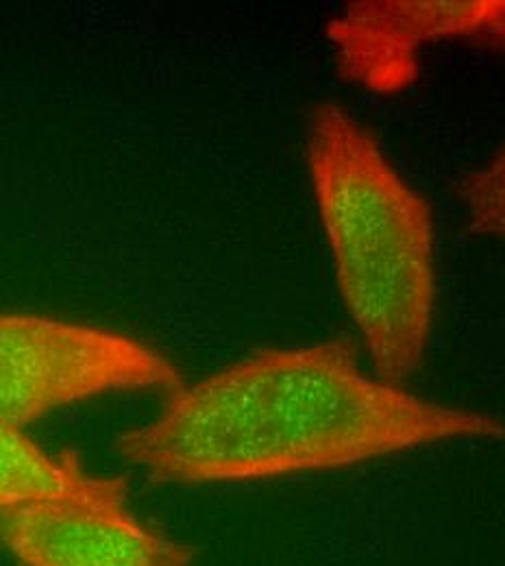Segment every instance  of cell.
<instances>
[{
	"instance_id": "2",
	"label": "cell",
	"mask_w": 505,
	"mask_h": 566,
	"mask_svg": "<svg viewBox=\"0 0 505 566\" xmlns=\"http://www.w3.org/2000/svg\"><path fill=\"white\" fill-rule=\"evenodd\" d=\"M307 164L345 305L377 379L403 386L421 368L432 334V210L336 103L309 114Z\"/></svg>"
},
{
	"instance_id": "4",
	"label": "cell",
	"mask_w": 505,
	"mask_h": 566,
	"mask_svg": "<svg viewBox=\"0 0 505 566\" xmlns=\"http://www.w3.org/2000/svg\"><path fill=\"white\" fill-rule=\"evenodd\" d=\"M504 0H368L329 24L343 74L366 90L392 94L419 72V51L440 40H497Z\"/></svg>"
},
{
	"instance_id": "3",
	"label": "cell",
	"mask_w": 505,
	"mask_h": 566,
	"mask_svg": "<svg viewBox=\"0 0 505 566\" xmlns=\"http://www.w3.org/2000/svg\"><path fill=\"white\" fill-rule=\"evenodd\" d=\"M181 373L145 343L33 314L0 316V421L33 423L123 390L183 388Z\"/></svg>"
},
{
	"instance_id": "5",
	"label": "cell",
	"mask_w": 505,
	"mask_h": 566,
	"mask_svg": "<svg viewBox=\"0 0 505 566\" xmlns=\"http://www.w3.org/2000/svg\"><path fill=\"white\" fill-rule=\"evenodd\" d=\"M0 543L24 566H192L197 556L125 505L74 501L0 507Z\"/></svg>"
},
{
	"instance_id": "6",
	"label": "cell",
	"mask_w": 505,
	"mask_h": 566,
	"mask_svg": "<svg viewBox=\"0 0 505 566\" xmlns=\"http://www.w3.org/2000/svg\"><path fill=\"white\" fill-rule=\"evenodd\" d=\"M125 478L87 475L73 451L51 455L18 424L0 421V507L40 501L125 505Z\"/></svg>"
},
{
	"instance_id": "1",
	"label": "cell",
	"mask_w": 505,
	"mask_h": 566,
	"mask_svg": "<svg viewBox=\"0 0 505 566\" xmlns=\"http://www.w3.org/2000/svg\"><path fill=\"white\" fill-rule=\"evenodd\" d=\"M488 412L425 401L368 377L347 340L246 357L168 395L118 453L152 482H249L325 471L457 438H499Z\"/></svg>"
},
{
	"instance_id": "7",
	"label": "cell",
	"mask_w": 505,
	"mask_h": 566,
	"mask_svg": "<svg viewBox=\"0 0 505 566\" xmlns=\"http://www.w3.org/2000/svg\"><path fill=\"white\" fill-rule=\"evenodd\" d=\"M502 164L497 168H491L471 184L473 188L466 190L473 216L480 220L482 231H497L502 233L504 222V186H502Z\"/></svg>"
}]
</instances>
